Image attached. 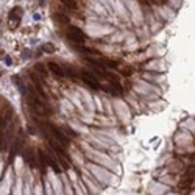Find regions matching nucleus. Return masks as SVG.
Instances as JSON below:
<instances>
[{
	"mask_svg": "<svg viewBox=\"0 0 195 195\" xmlns=\"http://www.w3.org/2000/svg\"><path fill=\"white\" fill-rule=\"evenodd\" d=\"M39 156H41V161H42V167L48 165L55 173H59L61 172V167H59V164H58V161L55 158H51L50 154H47L44 151H39Z\"/></svg>",
	"mask_w": 195,
	"mask_h": 195,
	"instance_id": "f257e3e1",
	"label": "nucleus"
},
{
	"mask_svg": "<svg viewBox=\"0 0 195 195\" xmlns=\"http://www.w3.org/2000/svg\"><path fill=\"white\" fill-rule=\"evenodd\" d=\"M67 37L73 42H84L86 41V34L78 28V27H69V31H67Z\"/></svg>",
	"mask_w": 195,
	"mask_h": 195,
	"instance_id": "f03ea898",
	"label": "nucleus"
},
{
	"mask_svg": "<svg viewBox=\"0 0 195 195\" xmlns=\"http://www.w3.org/2000/svg\"><path fill=\"white\" fill-rule=\"evenodd\" d=\"M48 126V129L51 131V134L55 136V139L59 142L61 145H64V147H67L69 144H70V140H69V137L66 136V133H62V131H59V129L56 128V126H53V125H47Z\"/></svg>",
	"mask_w": 195,
	"mask_h": 195,
	"instance_id": "7ed1b4c3",
	"label": "nucleus"
},
{
	"mask_svg": "<svg viewBox=\"0 0 195 195\" xmlns=\"http://www.w3.org/2000/svg\"><path fill=\"white\" fill-rule=\"evenodd\" d=\"M81 80L89 86V87H92V89H95V90H98L101 86L98 84V81H97V78L92 75V73H89V72H86V70H83L81 72Z\"/></svg>",
	"mask_w": 195,
	"mask_h": 195,
	"instance_id": "20e7f679",
	"label": "nucleus"
},
{
	"mask_svg": "<svg viewBox=\"0 0 195 195\" xmlns=\"http://www.w3.org/2000/svg\"><path fill=\"white\" fill-rule=\"evenodd\" d=\"M11 134H12V129H11V128L6 129V134H0V150H2V151H6V150L9 148Z\"/></svg>",
	"mask_w": 195,
	"mask_h": 195,
	"instance_id": "39448f33",
	"label": "nucleus"
},
{
	"mask_svg": "<svg viewBox=\"0 0 195 195\" xmlns=\"http://www.w3.org/2000/svg\"><path fill=\"white\" fill-rule=\"evenodd\" d=\"M48 145L51 147V150L56 151L59 156H62V158H66V156H67L66 154V150H64V145H61L56 139H48Z\"/></svg>",
	"mask_w": 195,
	"mask_h": 195,
	"instance_id": "423d86ee",
	"label": "nucleus"
},
{
	"mask_svg": "<svg viewBox=\"0 0 195 195\" xmlns=\"http://www.w3.org/2000/svg\"><path fill=\"white\" fill-rule=\"evenodd\" d=\"M48 69H50L51 73H55V75H58V76H64V70H62V67L59 66V64L53 62V61L48 62Z\"/></svg>",
	"mask_w": 195,
	"mask_h": 195,
	"instance_id": "0eeeda50",
	"label": "nucleus"
},
{
	"mask_svg": "<svg viewBox=\"0 0 195 195\" xmlns=\"http://www.w3.org/2000/svg\"><path fill=\"white\" fill-rule=\"evenodd\" d=\"M22 156H23V161L27 164H30V167H34V158H33V151L31 150H25Z\"/></svg>",
	"mask_w": 195,
	"mask_h": 195,
	"instance_id": "6e6552de",
	"label": "nucleus"
},
{
	"mask_svg": "<svg viewBox=\"0 0 195 195\" xmlns=\"http://www.w3.org/2000/svg\"><path fill=\"white\" fill-rule=\"evenodd\" d=\"M59 3H61L64 8H67V9H76V8H78L76 0H59Z\"/></svg>",
	"mask_w": 195,
	"mask_h": 195,
	"instance_id": "1a4fd4ad",
	"label": "nucleus"
},
{
	"mask_svg": "<svg viewBox=\"0 0 195 195\" xmlns=\"http://www.w3.org/2000/svg\"><path fill=\"white\" fill-rule=\"evenodd\" d=\"M62 70H64V75H67V76L73 78V80H76V72H75V69L72 66H64Z\"/></svg>",
	"mask_w": 195,
	"mask_h": 195,
	"instance_id": "9d476101",
	"label": "nucleus"
},
{
	"mask_svg": "<svg viewBox=\"0 0 195 195\" xmlns=\"http://www.w3.org/2000/svg\"><path fill=\"white\" fill-rule=\"evenodd\" d=\"M53 20L58 22V23H69V17L64 16V14H53Z\"/></svg>",
	"mask_w": 195,
	"mask_h": 195,
	"instance_id": "9b49d317",
	"label": "nucleus"
},
{
	"mask_svg": "<svg viewBox=\"0 0 195 195\" xmlns=\"http://www.w3.org/2000/svg\"><path fill=\"white\" fill-rule=\"evenodd\" d=\"M101 62H103V66H105V67H109V69H117V62H115V61H112V59L103 58V59H101Z\"/></svg>",
	"mask_w": 195,
	"mask_h": 195,
	"instance_id": "f8f14e48",
	"label": "nucleus"
},
{
	"mask_svg": "<svg viewBox=\"0 0 195 195\" xmlns=\"http://www.w3.org/2000/svg\"><path fill=\"white\" fill-rule=\"evenodd\" d=\"M81 51H84V53H92V55H100V51L98 50H95V48H87V47H83V45H80L78 47Z\"/></svg>",
	"mask_w": 195,
	"mask_h": 195,
	"instance_id": "ddd939ff",
	"label": "nucleus"
},
{
	"mask_svg": "<svg viewBox=\"0 0 195 195\" xmlns=\"http://www.w3.org/2000/svg\"><path fill=\"white\" fill-rule=\"evenodd\" d=\"M34 69H36L39 73H41L42 76H47V70H45V66H42V64H36V66H34Z\"/></svg>",
	"mask_w": 195,
	"mask_h": 195,
	"instance_id": "4468645a",
	"label": "nucleus"
},
{
	"mask_svg": "<svg viewBox=\"0 0 195 195\" xmlns=\"http://www.w3.org/2000/svg\"><path fill=\"white\" fill-rule=\"evenodd\" d=\"M42 50L45 51V53H53V51H55V47L51 45V44H44V45H42Z\"/></svg>",
	"mask_w": 195,
	"mask_h": 195,
	"instance_id": "2eb2a0df",
	"label": "nucleus"
},
{
	"mask_svg": "<svg viewBox=\"0 0 195 195\" xmlns=\"http://www.w3.org/2000/svg\"><path fill=\"white\" fill-rule=\"evenodd\" d=\"M12 80H14V84H16V86H19V87H20V90L25 94V87H23V86H22V83H20V78H19V76H12Z\"/></svg>",
	"mask_w": 195,
	"mask_h": 195,
	"instance_id": "dca6fc26",
	"label": "nucleus"
},
{
	"mask_svg": "<svg viewBox=\"0 0 195 195\" xmlns=\"http://www.w3.org/2000/svg\"><path fill=\"white\" fill-rule=\"evenodd\" d=\"M59 164L62 165V168H66V170H67V168H70V162L66 161V159L62 158V156H61V159H59Z\"/></svg>",
	"mask_w": 195,
	"mask_h": 195,
	"instance_id": "f3484780",
	"label": "nucleus"
},
{
	"mask_svg": "<svg viewBox=\"0 0 195 195\" xmlns=\"http://www.w3.org/2000/svg\"><path fill=\"white\" fill-rule=\"evenodd\" d=\"M62 131H64V133H66V134L69 133V134H70L72 137H75V136H76V134H75V131H72V129H70V128H64V129H62Z\"/></svg>",
	"mask_w": 195,
	"mask_h": 195,
	"instance_id": "a211bd4d",
	"label": "nucleus"
},
{
	"mask_svg": "<svg viewBox=\"0 0 195 195\" xmlns=\"http://www.w3.org/2000/svg\"><path fill=\"white\" fill-rule=\"evenodd\" d=\"M2 125H3V120H2V117H0V128H2Z\"/></svg>",
	"mask_w": 195,
	"mask_h": 195,
	"instance_id": "6ab92c4d",
	"label": "nucleus"
}]
</instances>
